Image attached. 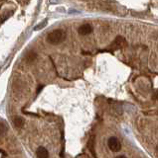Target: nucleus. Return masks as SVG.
<instances>
[{
    "label": "nucleus",
    "instance_id": "1",
    "mask_svg": "<svg viewBox=\"0 0 158 158\" xmlns=\"http://www.w3.org/2000/svg\"><path fill=\"white\" fill-rule=\"evenodd\" d=\"M65 39H66V33L63 30L58 29V30L52 31L49 35H48L47 41H48V43H50L51 45H58L65 41Z\"/></svg>",
    "mask_w": 158,
    "mask_h": 158
},
{
    "label": "nucleus",
    "instance_id": "2",
    "mask_svg": "<svg viewBox=\"0 0 158 158\" xmlns=\"http://www.w3.org/2000/svg\"><path fill=\"white\" fill-rule=\"evenodd\" d=\"M108 144L109 149H111V151H114V152L119 151V150H120V148H121L120 141H119L118 138H117L115 136L109 137L108 140Z\"/></svg>",
    "mask_w": 158,
    "mask_h": 158
},
{
    "label": "nucleus",
    "instance_id": "3",
    "mask_svg": "<svg viewBox=\"0 0 158 158\" xmlns=\"http://www.w3.org/2000/svg\"><path fill=\"white\" fill-rule=\"evenodd\" d=\"M93 32V27L90 24H84L79 28V34L86 36V35L91 34Z\"/></svg>",
    "mask_w": 158,
    "mask_h": 158
},
{
    "label": "nucleus",
    "instance_id": "4",
    "mask_svg": "<svg viewBox=\"0 0 158 158\" xmlns=\"http://www.w3.org/2000/svg\"><path fill=\"white\" fill-rule=\"evenodd\" d=\"M36 155L39 158H48L49 157V152H48V150L45 147L40 146L36 151Z\"/></svg>",
    "mask_w": 158,
    "mask_h": 158
},
{
    "label": "nucleus",
    "instance_id": "5",
    "mask_svg": "<svg viewBox=\"0 0 158 158\" xmlns=\"http://www.w3.org/2000/svg\"><path fill=\"white\" fill-rule=\"evenodd\" d=\"M36 59H37V53H35L34 50L28 51L26 56H25V60H26V62H28V63L34 62V61L36 60Z\"/></svg>",
    "mask_w": 158,
    "mask_h": 158
},
{
    "label": "nucleus",
    "instance_id": "6",
    "mask_svg": "<svg viewBox=\"0 0 158 158\" xmlns=\"http://www.w3.org/2000/svg\"><path fill=\"white\" fill-rule=\"evenodd\" d=\"M24 119L21 117H14L13 118V124L16 128H22L24 125Z\"/></svg>",
    "mask_w": 158,
    "mask_h": 158
},
{
    "label": "nucleus",
    "instance_id": "7",
    "mask_svg": "<svg viewBox=\"0 0 158 158\" xmlns=\"http://www.w3.org/2000/svg\"><path fill=\"white\" fill-rule=\"evenodd\" d=\"M47 20H44L43 22H41V23H39L37 26H35L34 27V31H39V30H42L43 28L46 27V25H47Z\"/></svg>",
    "mask_w": 158,
    "mask_h": 158
},
{
    "label": "nucleus",
    "instance_id": "8",
    "mask_svg": "<svg viewBox=\"0 0 158 158\" xmlns=\"http://www.w3.org/2000/svg\"><path fill=\"white\" fill-rule=\"evenodd\" d=\"M115 44H117V46L118 47H122V46H125V40L124 39H122L121 37H117L115 39Z\"/></svg>",
    "mask_w": 158,
    "mask_h": 158
},
{
    "label": "nucleus",
    "instance_id": "9",
    "mask_svg": "<svg viewBox=\"0 0 158 158\" xmlns=\"http://www.w3.org/2000/svg\"><path fill=\"white\" fill-rule=\"evenodd\" d=\"M6 131H7V128H6V125L4 122H0V135L4 134L6 133Z\"/></svg>",
    "mask_w": 158,
    "mask_h": 158
},
{
    "label": "nucleus",
    "instance_id": "10",
    "mask_svg": "<svg viewBox=\"0 0 158 158\" xmlns=\"http://www.w3.org/2000/svg\"><path fill=\"white\" fill-rule=\"evenodd\" d=\"M157 151H158V146H157Z\"/></svg>",
    "mask_w": 158,
    "mask_h": 158
}]
</instances>
